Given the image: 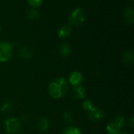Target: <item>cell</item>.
Returning a JSON list of instances; mask_svg holds the SVG:
<instances>
[{"instance_id":"6da1fadb","label":"cell","mask_w":134,"mask_h":134,"mask_svg":"<svg viewBox=\"0 0 134 134\" xmlns=\"http://www.w3.org/2000/svg\"><path fill=\"white\" fill-rule=\"evenodd\" d=\"M68 83L63 77H59L53 80L48 87L49 93L53 99H60L63 97L68 91Z\"/></svg>"},{"instance_id":"7a4b0ae2","label":"cell","mask_w":134,"mask_h":134,"mask_svg":"<svg viewBox=\"0 0 134 134\" xmlns=\"http://www.w3.org/2000/svg\"><path fill=\"white\" fill-rule=\"evenodd\" d=\"M86 18V12L81 7L74 9L69 14L68 17V25L70 26H79L82 24Z\"/></svg>"},{"instance_id":"3957f363","label":"cell","mask_w":134,"mask_h":134,"mask_svg":"<svg viewBox=\"0 0 134 134\" xmlns=\"http://www.w3.org/2000/svg\"><path fill=\"white\" fill-rule=\"evenodd\" d=\"M13 54V45L7 41L0 42V62H7Z\"/></svg>"},{"instance_id":"277c9868","label":"cell","mask_w":134,"mask_h":134,"mask_svg":"<svg viewBox=\"0 0 134 134\" xmlns=\"http://www.w3.org/2000/svg\"><path fill=\"white\" fill-rule=\"evenodd\" d=\"M125 124V118L122 116L116 117L111 123L107 126V131L109 134H116L120 132Z\"/></svg>"},{"instance_id":"5b68a950","label":"cell","mask_w":134,"mask_h":134,"mask_svg":"<svg viewBox=\"0 0 134 134\" xmlns=\"http://www.w3.org/2000/svg\"><path fill=\"white\" fill-rule=\"evenodd\" d=\"M5 130L8 134H16L20 129V122L16 118H10L5 121Z\"/></svg>"},{"instance_id":"8992f818","label":"cell","mask_w":134,"mask_h":134,"mask_svg":"<svg viewBox=\"0 0 134 134\" xmlns=\"http://www.w3.org/2000/svg\"><path fill=\"white\" fill-rule=\"evenodd\" d=\"M122 17L124 21L129 24L132 25L134 23V9L133 7H126L122 12Z\"/></svg>"},{"instance_id":"52a82bcc","label":"cell","mask_w":134,"mask_h":134,"mask_svg":"<svg viewBox=\"0 0 134 134\" xmlns=\"http://www.w3.org/2000/svg\"><path fill=\"white\" fill-rule=\"evenodd\" d=\"M104 118V112L97 107H93L90 111H89V118L93 122H99Z\"/></svg>"},{"instance_id":"ba28073f","label":"cell","mask_w":134,"mask_h":134,"mask_svg":"<svg viewBox=\"0 0 134 134\" xmlns=\"http://www.w3.org/2000/svg\"><path fill=\"white\" fill-rule=\"evenodd\" d=\"M82 75L77 71H74L69 75V83L71 84L73 86L80 85V84L82 82Z\"/></svg>"},{"instance_id":"9c48e42d","label":"cell","mask_w":134,"mask_h":134,"mask_svg":"<svg viewBox=\"0 0 134 134\" xmlns=\"http://www.w3.org/2000/svg\"><path fill=\"white\" fill-rule=\"evenodd\" d=\"M71 52V47L68 43H62L59 47V53L61 57L67 58Z\"/></svg>"},{"instance_id":"30bf717a","label":"cell","mask_w":134,"mask_h":134,"mask_svg":"<svg viewBox=\"0 0 134 134\" xmlns=\"http://www.w3.org/2000/svg\"><path fill=\"white\" fill-rule=\"evenodd\" d=\"M71 33V27L68 24H64L61 26L57 31V35L60 38H66L69 36Z\"/></svg>"},{"instance_id":"8fae6325","label":"cell","mask_w":134,"mask_h":134,"mask_svg":"<svg viewBox=\"0 0 134 134\" xmlns=\"http://www.w3.org/2000/svg\"><path fill=\"white\" fill-rule=\"evenodd\" d=\"M18 57L23 60H28L32 57V53L31 51L27 48V47H22L19 50L18 53Z\"/></svg>"},{"instance_id":"7c38bea8","label":"cell","mask_w":134,"mask_h":134,"mask_svg":"<svg viewBox=\"0 0 134 134\" xmlns=\"http://www.w3.org/2000/svg\"><path fill=\"white\" fill-rule=\"evenodd\" d=\"M86 88L81 85L75 86L73 89V95L77 99H83L86 96Z\"/></svg>"},{"instance_id":"4fadbf2b","label":"cell","mask_w":134,"mask_h":134,"mask_svg":"<svg viewBox=\"0 0 134 134\" xmlns=\"http://www.w3.org/2000/svg\"><path fill=\"white\" fill-rule=\"evenodd\" d=\"M37 127L38 129L42 131L45 132L49 128V122L46 118H40L37 122Z\"/></svg>"},{"instance_id":"5bb4252c","label":"cell","mask_w":134,"mask_h":134,"mask_svg":"<svg viewBox=\"0 0 134 134\" xmlns=\"http://www.w3.org/2000/svg\"><path fill=\"white\" fill-rule=\"evenodd\" d=\"M122 61L126 66H131L134 61L133 53L132 51H126L123 55Z\"/></svg>"},{"instance_id":"9a60e30c","label":"cell","mask_w":134,"mask_h":134,"mask_svg":"<svg viewBox=\"0 0 134 134\" xmlns=\"http://www.w3.org/2000/svg\"><path fill=\"white\" fill-rule=\"evenodd\" d=\"M13 103L10 101H9V100L5 101L2 104V106H1V111H2V112H3L4 114H6V115L10 114L12 112V111H13Z\"/></svg>"},{"instance_id":"2e32d148","label":"cell","mask_w":134,"mask_h":134,"mask_svg":"<svg viewBox=\"0 0 134 134\" xmlns=\"http://www.w3.org/2000/svg\"><path fill=\"white\" fill-rule=\"evenodd\" d=\"M38 11L37 9H33V8H31L30 9H28L27 11V17L30 19V20H35L38 17Z\"/></svg>"},{"instance_id":"e0dca14e","label":"cell","mask_w":134,"mask_h":134,"mask_svg":"<svg viewBox=\"0 0 134 134\" xmlns=\"http://www.w3.org/2000/svg\"><path fill=\"white\" fill-rule=\"evenodd\" d=\"M62 134H82V132L79 129L75 127V126H70L67 129H65Z\"/></svg>"},{"instance_id":"ac0fdd59","label":"cell","mask_w":134,"mask_h":134,"mask_svg":"<svg viewBox=\"0 0 134 134\" xmlns=\"http://www.w3.org/2000/svg\"><path fill=\"white\" fill-rule=\"evenodd\" d=\"M27 4L31 6V8L33 9L38 8L42 3V0H27Z\"/></svg>"},{"instance_id":"d6986e66","label":"cell","mask_w":134,"mask_h":134,"mask_svg":"<svg viewBox=\"0 0 134 134\" xmlns=\"http://www.w3.org/2000/svg\"><path fill=\"white\" fill-rule=\"evenodd\" d=\"M82 107L84 110L87 111H90L93 108V103L89 100H85L83 103H82Z\"/></svg>"},{"instance_id":"ffe728a7","label":"cell","mask_w":134,"mask_h":134,"mask_svg":"<svg viewBox=\"0 0 134 134\" xmlns=\"http://www.w3.org/2000/svg\"><path fill=\"white\" fill-rule=\"evenodd\" d=\"M63 118H64V122H69L72 118V115H71V114L70 112H64V115H63Z\"/></svg>"},{"instance_id":"44dd1931","label":"cell","mask_w":134,"mask_h":134,"mask_svg":"<svg viewBox=\"0 0 134 134\" xmlns=\"http://www.w3.org/2000/svg\"><path fill=\"white\" fill-rule=\"evenodd\" d=\"M130 126H131V127H133V117H131L130 118Z\"/></svg>"},{"instance_id":"7402d4cb","label":"cell","mask_w":134,"mask_h":134,"mask_svg":"<svg viewBox=\"0 0 134 134\" xmlns=\"http://www.w3.org/2000/svg\"><path fill=\"white\" fill-rule=\"evenodd\" d=\"M116 134H128V133H126V132H119V133H116Z\"/></svg>"},{"instance_id":"603a6c76","label":"cell","mask_w":134,"mask_h":134,"mask_svg":"<svg viewBox=\"0 0 134 134\" xmlns=\"http://www.w3.org/2000/svg\"><path fill=\"white\" fill-rule=\"evenodd\" d=\"M1 31H2V27H1V25H0V32H1Z\"/></svg>"},{"instance_id":"cb8c5ba5","label":"cell","mask_w":134,"mask_h":134,"mask_svg":"<svg viewBox=\"0 0 134 134\" xmlns=\"http://www.w3.org/2000/svg\"><path fill=\"white\" fill-rule=\"evenodd\" d=\"M131 1H132V2H133V0H131Z\"/></svg>"}]
</instances>
